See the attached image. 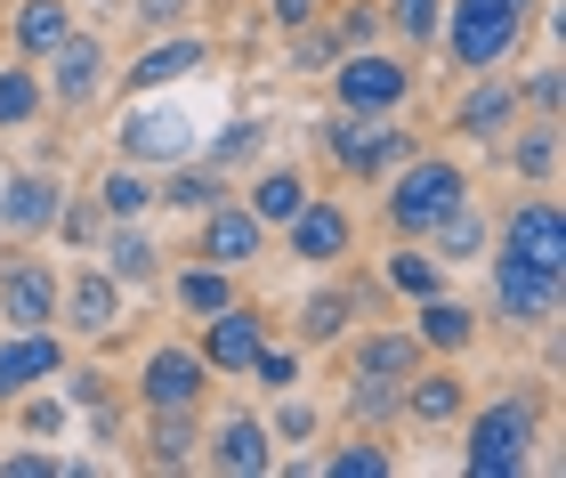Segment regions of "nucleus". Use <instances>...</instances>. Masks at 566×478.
<instances>
[{
	"mask_svg": "<svg viewBox=\"0 0 566 478\" xmlns=\"http://www.w3.org/2000/svg\"><path fill=\"white\" fill-rule=\"evenodd\" d=\"M534 446H543V389H510L461 414V470L470 478H518L534 470Z\"/></svg>",
	"mask_w": 566,
	"mask_h": 478,
	"instance_id": "1",
	"label": "nucleus"
},
{
	"mask_svg": "<svg viewBox=\"0 0 566 478\" xmlns=\"http://www.w3.org/2000/svg\"><path fill=\"white\" fill-rule=\"evenodd\" d=\"M534 9L543 0H446V24H437V41H446V65L453 73H494L526 49L534 33Z\"/></svg>",
	"mask_w": 566,
	"mask_h": 478,
	"instance_id": "2",
	"label": "nucleus"
},
{
	"mask_svg": "<svg viewBox=\"0 0 566 478\" xmlns=\"http://www.w3.org/2000/svg\"><path fill=\"white\" fill-rule=\"evenodd\" d=\"M453 204H470V170L453 155H413L380 179V228L397 243H429V228L446 219Z\"/></svg>",
	"mask_w": 566,
	"mask_h": 478,
	"instance_id": "3",
	"label": "nucleus"
},
{
	"mask_svg": "<svg viewBox=\"0 0 566 478\" xmlns=\"http://www.w3.org/2000/svg\"><path fill=\"white\" fill-rule=\"evenodd\" d=\"M316 146L340 163V179H356V187H380L397 163L421 155V146L397 131V114H348V106H332V114L316 122Z\"/></svg>",
	"mask_w": 566,
	"mask_h": 478,
	"instance_id": "4",
	"label": "nucleus"
},
{
	"mask_svg": "<svg viewBox=\"0 0 566 478\" xmlns=\"http://www.w3.org/2000/svg\"><path fill=\"white\" fill-rule=\"evenodd\" d=\"M413 58H389L380 41L365 49H340V65H332V106H348V114H405L413 106Z\"/></svg>",
	"mask_w": 566,
	"mask_h": 478,
	"instance_id": "5",
	"label": "nucleus"
},
{
	"mask_svg": "<svg viewBox=\"0 0 566 478\" xmlns=\"http://www.w3.org/2000/svg\"><path fill=\"white\" fill-rule=\"evenodd\" d=\"M41 90H49V106H57V114H90L97 97L114 90V58H106V41H97L90 24H73V33L41 58Z\"/></svg>",
	"mask_w": 566,
	"mask_h": 478,
	"instance_id": "6",
	"label": "nucleus"
},
{
	"mask_svg": "<svg viewBox=\"0 0 566 478\" xmlns=\"http://www.w3.org/2000/svg\"><path fill=\"white\" fill-rule=\"evenodd\" d=\"M268 243H275V228L260 211L243 204V195H227V204H211V211H195V236H187V260H211V268H251V260H268Z\"/></svg>",
	"mask_w": 566,
	"mask_h": 478,
	"instance_id": "7",
	"label": "nucleus"
},
{
	"mask_svg": "<svg viewBox=\"0 0 566 478\" xmlns=\"http://www.w3.org/2000/svg\"><path fill=\"white\" fill-rule=\"evenodd\" d=\"M494 260V309L518 324V333H551L558 324V309H566V276H551V268H534V260H518V251H485Z\"/></svg>",
	"mask_w": 566,
	"mask_h": 478,
	"instance_id": "8",
	"label": "nucleus"
},
{
	"mask_svg": "<svg viewBox=\"0 0 566 478\" xmlns=\"http://www.w3.org/2000/svg\"><path fill=\"white\" fill-rule=\"evenodd\" d=\"M57 324V268L24 243H0V333H41Z\"/></svg>",
	"mask_w": 566,
	"mask_h": 478,
	"instance_id": "9",
	"label": "nucleus"
},
{
	"mask_svg": "<svg viewBox=\"0 0 566 478\" xmlns=\"http://www.w3.org/2000/svg\"><path fill=\"white\" fill-rule=\"evenodd\" d=\"M211 382L219 373L202 365V349H187V341H163V349H146V365H138V406L146 414H187V406H202L211 397Z\"/></svg>",
	"mask_w": 566,
	"mask_h": 478,
	"instance_id": "10",
	"label": "nucleus"
},
{
	"mask_svg": "<svg viewBox=\"0 0 566 478\" xmlns=\"http://www.w3.org/2000/svg\"><path fill=\"white\" fill-rule=\"evenodd\" d=\"M122 300H130V292H122L106 268L57 276V333H65V341H114L122 324H130V316H122Z\"/></svg>",
	"mask_w": 566,
	"mask_h": 478,
	"instance_id": "11",
	"label": "nucleus"
},
{
	"mask_svg": "<svg viewBox=\"0 0 566 478\" xmlns=\"http://www.w3.org/2000/svg\"><path fill=\"white\" fill-rule=\"evenodd\" d=\"M518 114H526V106H518V73H510V65L470 73V90H461L453 114H446V138H461V146H494Z\"/></svg>",
	"mask_w": 566,
	"mask_h": 478,
	"instance_id": "12",
	"label": "nucleus"
},
{
	"mask_svg": "<svg viewBox=\"0 0 566 478\" xmlns=\"http://www.w3.org/2000/svg\"><path fill=\"white\" fill-rule=\"evenodd\" d=\"M397 414L413 422V430H453V422L470 414V373H461V357H421L397 389Z\"/></svg>",
	"mask_w": 566,
	"mask_h": 478,
	"instance_id": "13",
	"label": "nucleus"
},
{
	"mask_svg": "<svg viewBox=\"0 0 566 478\" xmlns=\"http://www.w3.org/2000/svg\"><path fill=\"white\" fill-rule=\"evenodd\" d=\"M494 243L518 251V260H534V268H551V276H566V219H558V204L543 187L518 195V204L494 219Z\"/></svg>",
	"mask_w": 566,
	"mask_h": 478,
	"instance_id": "14",
	"label": "nucleus"
},
{
	"mask_svg": "<svg viewBox=\"0 0 566 478\" xmlns=\"http://www.w3.org/2000/svg\"><path fill=\"white\" fill-rule=\"evenodd\" d=\"M283 251H292L300 268H340L356 251V219L348 204H332V195H307V204L283 219Z\"/></svg>",
	"mask_w": 566,
	"mask_h": 478,
	"instance_id": "15",
	"label": "nucleus"
},
{
	"mask_svg": "<svg viewBox=\"0 0 566 478\" xmlns=\"http://www.w3.org/2000/svg\"><path fill=\"white\" fill-rule=\"evenodd\" d=\"M114 146H122V163L170 170V163H187L202 146V131L187 114H170V106H130V114H122V131H114Z\"/></svg>",
	"mask_w": 566,
	"mask_h": 478,
	"instance_id": "16",
	"label": "nucleus"
},
{
	"mask_svg": "<svg viewBox=\"0 0 566 478\" xmlns=\"http://www.w3.org/2000/svg\"><path fill=\"white\" fill-rule=\"evenodd\" d=\"M73 365V349L57 324H41V333H0V406H17L24 389L57 382V373Z\"/></svg>",
	"mask_w": 566,
	"mask_h": 478,
	"instance_id": "17",
	"label": "nucleus"
},
{
	"mask_svg": "<svg viewBox=\"0 0 566 478\" xmlns=\"http://www.w3.org/2000/svg\"><path fill=\"white\" fill-rule=\"evenodd\" d=\"M211 478H268L275 470V438L260 414H227L219 430H202V455H195Z\"/></svg>",
	"mask_w": 566,
	"mask_h": 478,
	"instance_id": "18",
	"label": "nucleus"
},
{
	"mask_svg": "<svg viewBox=\"0 0 566 478\" xmlns=\"http://www.w3.org/2000/svg\"><path fill=\"white\" fill-rule=\"evenodd\" d=\"M211 65V41L187 33V24H170V33H154L146 41V58L122 65V97H146V90H170V82H187V73Z\"/></svg>",
	"mask_w": 566,
	"mask_h": 478,
	"instance_id": "19",
	"label": "nucleus"
},
{
	"mask_svg": "<svg viewBox=\"0 0 566 478\" xmlns=\"http://www.w3.org/2000/svg\"><path fill=\"white\" fill-rule=\"evenodd\" d=\"M57 204H65V187L49 170H9L0 179V243H41L57 228Z\"/></svg>",
	"mask_w": 566,
	"mask_h": 478,
	"instance_id": "20",
	"label": "nucleus"
},
{
	"mask_svg": "<svg viewBox=\"0 0 566 478\" xmlns=\"http://www.w3.org/2000/svg\"><path fill=\"white\" fill-rule=\"evenodd\" d=\"M202 365L211 373H251V357L268 349V316L251 309V300H227L219 316H202Z\"/></svg>",
	"mask_w": 566,
	"mask_h": 478,
	"instance_id": "21",
	"label": "nucleus"
},
{
	"mask_svg": "<svg viewBox=\"0 0 566 478\" xmlns=\"http://www.w3.org/2000/svg\"><path fill=\"white\" fill-rule=\"evenodd\" d=\"M97 251V268L114 276L122 292H146V284H163V243H154L138 219H106V236L90 243Z\"/></svg>",
	"mask_w": 566,
	"mask_h": 478,
	"instance_id": "22",
	"label": "nucleus"
},
{
	"mask_svg": "<svg viewBox=\"0 0 566 478\" xmlns=\"http://www.w3.org/2000/svg\"><path fill=\"white\" fill-rule=\"evenodd\" d=\"M332 349H340V365H348V373H380V382H405V373L429 357V349L413 341V324H373V333H356V341L340 333Z\"/></svg>",
	"mask_w": 566,
	"mask_h": 478,
	"instance_id": "23",
	"label": "nucleus"
},
{
	"mask_svg": "<svg viewBox=\"0 0 566 478\" xmlns=\"http://www.w3.org/2000/svg\"><path fill=\"white\" fill-rule=\"evenodd\" d=\"M227 195H235V179H227V170H211L202 155L170 163V170H154V211H178V219H195V211L227 204Z\"/></svg>",
	"mask_w": 566,
	"mask_h": 478,
	"instance_id": "24",
	"label": "nucleus"
},
{
	"mask_svg": "<svg viewBox=\"0 0 566 478\" xmlns=\"http://www.w3.org/2000/svg\"><path fill=\"white\" fill-rule=\"evenodd\" d=\"M494 146H502L510 179H526V187H558V122H551V114L510 122V131H502Z\"/></svg>",
	"mask_w": 566,
	"mask_h": 478,
	"instance_id": "25",
	"label": "nucleus"
},
{
	"mask_svg": "<svg viewBox=\"0 0 566 478\" xmlns=\"http://www.w3.org/2000/svg\"><path fill=\"white\" fill-rule=\"evenodd\" d=\"M413 341L429 349V357H470V349H478V309H470V300L429 292V300H413Z\"/></svg>",
	"mask_w": 566,
	"mask_h": 478,
	"instance_id": "26",
	"label": "nucleus"
},
{
	"mask_svg": "<svg viewBox=\"0 0 566 478\" xmlns=\"http://www.w3.org/2000/svg\"><path fill=\"white\" fill-rule=\"evenodd\" d=\"M429 251H437L446 268H470V260H485V251H494V211H485L478 195H470V204H453V211L429 228Z\"/></svg>",
	"mask_w": 566,
	"mask_h": 478,
	"instance_id": "27",
	"label": "nucleus"
},
{
	"mask_svg": "<svg viewBox=\"0 0 566 478\" xmlns=\"http://www.w3.org/2000/svg\"><path fill=\"white\" fill-rule=\"evenodd\" d=\"M65 33H73V0H17V17H9V49H17L24 65H41Z\"/></svg>",
	"mask_w": 566,
	"mask_h": 478,
	"instance_id": "28",
	"label": "nucleus"
},
{
	"mask_svg": "<svg viewBox=\"0 0 566 478\" xmlns=\"http://www.w3.org/2000/svg\"><path fill=\"white\" fill-rule=\"evenodd\" d=\"M202 455V406H187V414H146V470H187Z\"/></svg>",
	"mask_w": 566,
	"mask_h": 478,
	"instance_id": "29",
	"label": "nucleus"
},
{
	"mask_svg": "<svg viewBox=\"0 0 566 478\" xmlns=\"http://www.w3.org/2000/svg\"><path fill=\"white\" fill-rule=\"evenodd\" d=\"M170 300H178V309H187V316H219V309H227V300H243V284H235V268H211V260H187V268H178V276H170Z\"/></svg>",
	"mask_w": 566,
	"mask_h": 478,
	"instance_id": "30",
	"label": "nucleus"
},
{
	"mask_svg": "<svg viewBox=\"0 0 566 478\" xmlns=\"http://www.w3.org/2000/svg\"><path fill=\"white\" fill-rule=\"evenodd\" d=\"M307 195H316V187H307V170H300V163H268L260 179H251V195H243V204L260 211L268 228H283V219H292V211L307 204Z\"/></svg>",
	"mask_w": 566,
	"mask_h": 478,
	"instance_id": "31",
	"label": "nucleus"
},
{
	"mask_svg": "<svg viewBox=\"0 0 566 478\" xmlns=\"http://www.w3.org/2000/svg\"><path fill=\"white\" fill-rule=\"evenodd\" d=\"M90 204L106 211V219H146L154 211V170L146 163H114L106 179L90 187Z\"/></svg>",
	"mask_w": 566,
	"mask_h": 478,
	"instance_id": "32",
	"label": "nucleus"
},
{
	"mask_svg": "<svg viewBox=\"0 0 566 478\" xmlns=\"http://www.w3.org/2000/svg\"><path fill=\"white\" fill-rule=\"evenodd\" d=\"M41 114H49L41 65H24V58H9V65H0V131H33Z\"/></svg>",
	"mask_w": 566,
	"mask_h": 478,
	"instance_id": "33",
	"label": "nucleus"
},
{
	"mask_svg": "<svg viewBox=\"0 0 566 478\" xmlns=\"http://www.w3.org/2000/svg\"><path fill=\"white\" fill-rule=\"evenodd\" d=\"M316 470H324V478H389V470H397V455H389V438H380V430H356L348 446L316 455Z\"/></svg>",
	"mask_w": 566,
	"mask_h": 478,
	"instance_id": "34",
	"label": "nucleus"
},
{
	"mask_svg": "<svg viewBox=\"0 0 566 478\" xmlns=\"http://www.w3.org/2000/svg\"><path fill=\"white\" fill-rule=\"evenodd\" d=\"M195 155L211 163V170H227V179H235L243 163H260V155H268V122H260V114H243V122H227V131H219L211 146H195Z\"/></svg>",
	"mask_w": 566,
	"mask_h": 478,
	"instance_id": "35",
	"label": "nucleus"
},
{
	"mask_svg": "<svg viewBox=\"0 0 566 478\" xmlns=\"http://www.w3.org/2000/svg\"><path fill=\"white\" fill-rule=\"evenodd\" d=\"M380 284L405 292V300H429V292H446V260L405 243V251H389V260H380Z\"/></svg>",
	"mask_w": 566,
	"mask_h": 478,
	"instance_id": "36",
	"label": "nucleus"
},
{
	"mask_svg": "<svg viewBox=\"0 0 566 478\" xmlns=\"http://www.w3.org/2000/svg\"><path fill=\"white\" fill-rule=\"evenodd\" d=\"M348 316H356V292H307V300H300V324H292V333H300L307 349H332V341L348 333Z\"/></svg>",
	"mask_w": 566,
	"mask_h": 478,
	"instance_id": "37",
	"label": "nucleus"
},
{
	"mask_svg": "<svg viewBox=\"0 0 566 478\" xmlns=\"http://www.w3.org/2000/svg\"><path fill=\"white\" fill-rule=\"evenodd\" d=\"M380 24L405 41V58H421V49H437V24H446V0H389L380 9Z\"/></svg>",
	"mask_w": 566,
	"mask_h": 478,
	"instance_id": "38",
	"label": "nucleus"
},
{
	"mask_svg": "<svg viewBox=\"0 0 566 478\" xmlns=\"http://www.w3.org/2000/svg\"><path fill=\"white\" fill-rule=\"evenodd\" d=\"M332 65H340V33H332V17L316 9L292 33V73H332Z\"/></svg>",
	"mask_w": 566,
	"mask_h": 478,
	"instance_id": "39",
	"label": "nucleus"
},
{
	"mask_svg": "<svg viewBox=\"0 0 566 478\" xmlns=\"http://www.w3.org/2000/svg\"><path fill=\"white\" fill-rule=\"evenodd\" d=\"M49 236H57V243H73V251H90L97 236H106V211H97L90 195H73V187H65V204H57V228H49Z\"/></svg>",
	"mask_w": 566,
	"mask_h": 478,
	"instance_id": "40",
	"label": "nucleus"
},
{
	"mask_svg": "<svg viewBox=\"0 0 566 478\" xmlns=\"http://www.w3.org/2000/svg\"><path fill=\"white\" fill-rule=\"evenodd\" d=\"M275 397H283V406H275V422H268V438H275V446H307V438L324 430V414L307 406V397H292V389H275Z\"/></svg>",
	"mask_w": 566,
	"mask_h": 478,
	"instance_id": "41",
	"label": "nucleus"
},
{
	"mask_svg": "<svg viewBox=\"0 0 566 478\" xmlns=\"http://www.w3.org/2000/svg\"><path fill=\"white\" fill-rule=\"evenodd\" d=\"M17 422H24L33 438H65L73 406H65V397H41V389H24V397H17Z\"/></svg>",
	"mask_w": 566,
	"mask_h": 478,
	"instance_id": "42",
	"label": "nucleus"
},
{
	"mask_svg": "<svg viewBox=\"0 0 566 478\" xmlns=\"http://www.w3.org/2000/svg\"><path fill=\"white\" fill-rule=\"evenodd\" d=\"M251 382L260 389H300V349H260V357H251Z\"/></svg>",
	"mask_w": 566,
	"mask_h": 478,
	"instance_id": "43",
	"label": "nucleus"
},
{
	"mask_svg": "<svg viewBox=\"0 0 566 478\" xmlns=\"http://www.w3.org/2000/svg\"><path fill=\"white\" fill-rule=\"evenodd\" d=\"M332 33H340V49H365V41H380V0H348V9L332 17Z\"/></svg>",
	"mask_w": 566,
	"mask_h": 478,
	"instance_id": "44",
	"label": "nucleus"
},
{
	"mask_svg": "<svg viewBox=\"0 0 566 478\" xmlns=\"http://www.w3.org/2000/svg\"><path fill=\"white\" fill-rule=\"evenodd\" d=\"M518 106L558 122V65H534V73H526V82H518Z\"/></svg>",
	"mask_w": 566,
	"mask_h": 478,
	"instance_id": "45",
	"label": "nucleus"
},
{
	"mask_svg": "<svg viewBox=\"0 0 566 478\" xmlns=\"http://www.w3.org/2000/svg\"><path fill=\"white\" fill-rule=\"evenodd\" d=\"M57 382H65L73 406H106L114 397V373H97V365H73V373H57Z\"/></svg>",
	"mask_w": 566,
	"mask_h": 478,
	"instance_id": "46",
	"label": "nucleus"
},
{
	"mask_svg": "<svg viewBox=\"0 0 566 478\" xmlns=\"http://www.w3.org/2000/svg\"><path fill=\"white\" fill-rule=\"evenodd\" d=\"M0 478H65V463H57V455H33V446H24V455H0Z\"/></svg>",
	"mask_w": 566,
	"mask_h": 478,
	"instance_id": "47",
	"label": "nucleus"
},
{
	"mask_svg": "<svg viewBox=\"0 0 566 478\" xmlns=\"http://www.w3.org/2000/svg\"><path fill=\"white\" fill-rule=\"evenodd\" d=\"M316 9H324V0H268V17L283 24V33H300V24L316 17Z\"/></svg>",
	"mask_w": 566,
	"mask_h": 478,
	"instance_id": "48",
	"label": "nucleus"
},
{
	"mask_svg": "<svg viewBox=\"0 0 566 478\" xmlns=\"http://www.w3.org/2000/svg\"><path fill=\"white\" fill-rule=\"evenodd\" d=\"M138 9H146V24H178V17H187V0H138Z\"/></svg>",
	"mask_w": 566,
	"mask_h": 478,
	"instance_id": "49",
	"label": "nucleus"
}]
</instances>
